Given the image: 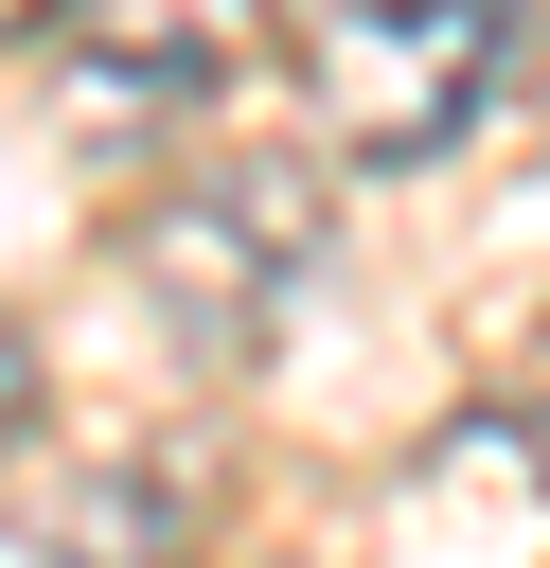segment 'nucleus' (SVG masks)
I'll return each instance as SVG.
<instances>
[{"mask_svg":"<svg viewBox=\"0 0 550 568\" xmlns=\"http://www.w3.org/2000/svg\"><path fill=\"white\" fill-rule=\"evenodd\" d=\"M284 53H302V106L355 178H408L444 160L497 71H515V0H284Z\"/></svg>","mask_w":550,"mask_h":568,"instance_id":"f257e3e1","label":"nucleus"},{"mask_svg":"<svg viewBox=\"0 0 550 568\" xmlns=\"http://www.w3.org/2000/svg\"><path fill=\"white\" fill-rule=\"evenodd\" d=\"M35 36H53V124L89 160H160L266 53V0H53Z\"/></svg>","mask_w":550,"mask_h":568,"instance_id":"f03ea898","label":"nucleus"},{"mask_svg":"<svg viewBox=\"0 0 550 568\" xmlns=\"http://www.w3.org/2000/svg\"><path fill=\"white\" fill-rule=\"evenodd\" d=\"M302 248H319V213H284V178H195V195H160V231H142L124 266H142V302H160L195 355H266Z\"/></svg>","mask_w":550,"mask_h":568,"instance_id":"7ed1b4c3","label":"nucleus"},{"mask_svg":"<svg viewBox=\"0 0 550 568\" xmlns=\"http://www.w3.org/2000/svg\"><path fill=\"white\" fill-rule=\"evenodd\" d=\"M373 550H390V568H550V426H532V408H461V426L390 479Z\"/></svg>","mask_w":550,"mask_h":568,"instance_id":"20e7f679","label":"nucleus"},{"mask_svg":"<svg viewBox=\"0 0 550 568\" xmlns=\"http://www.w3.org/2000/svg\"><path fill=\"white\" fill-rule=\"evenodd\" d=\"M177 479L160 462H53L0 497V568H177Z\"/></svg>","mask_w":550,"mask_h":568,"instance_id":"39448f33","label":"nucleus"},{"mask_svg":"<svg viewBox=\"0 0 550 568\" xmlns=\"http://www.w3.org/2000/svg\"><path fill=\"white\" fill-rule=\"evenodd\" d=\"M18 426H35V337L0 320V479H18Z\"/></svg>","mask_w":550,"mask_h":568,"instance_id":"423d86ee","label":"nucleus"},{"mask_svg":"<svg viewBox=\"0 0 550 568\" xmlns=\"http://www.w3.org/2000/svg\"><path fill=\"white\" fill-rule=\"evenodd\" d=\"M35 18H53V0H0V36H35Z\"/></svg>","mask_w":550,"mask_h":568,"instance_id":"0eeeda50","label":"nucleus"}]
</instances>
